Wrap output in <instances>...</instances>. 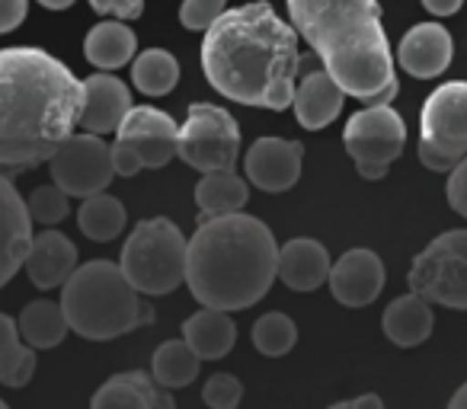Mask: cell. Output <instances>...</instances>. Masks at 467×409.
<instances>
[{"mask_svg":"<svg viewBox=\"0 0 467 409\" xmlns=\"http://www.w3.org/2000/svg\"><path fill=\"white\" fill-rule=\"evenodd\" d=\"M298 67V29L288 26L266 0L224 10L202 39V71L231 103L288 109Z\"/></svg>","mask_w":467,"mask_h":409,"instance_id":"obj_1","label":"cell"},{"mask_svg":"<svg viewBox=\"0 0 467 409\" xmlns=\"http://www.w3.org/2000/svg\"><path fill=\"white\" fill-rule=\"evenodd\" d=\"M80 80L33 46L0 48V169L46 163L78 128Z\"/></svg>","mask_w":467,"mask_h":409,"instance_id":"obj_2","label":"cell"},{"mask_svg":"<svg viewBox=\"0 0 467 409\" xmlns=\"http://www.w3.org/2000/svg\"><path fill=\"white\" fill-rule=\"evenodd\" d=\"M279 243L254 215L205 218L186 243V281L202 307L247 311L275 281Z\"/></svg>","mask_w":467,"mask_h":409,"instance_id":"obj_3","label":"cell"},{"mask_svg":"<svg viewBox=\"0 0 467 409\" xmlns=\"http://www.w3.org/2000/svg\"><path fill=\"white\" fill-rule=\"evenodd\" d=\"M292 26L346 97L365 99L394 77L378 0H285Z\"/></svg>","mask_w":467,"mask_h":409,"instance_id":"obj_4","label":"cell"},{"mask_svg":"<svg viewBox=\"0 0 467 409\" xmlns=\"http://www.w3.org/2000/svg\"><path fill=\"white\" fill-rule=\"evenodd\" d=\"M61 311L67 326L93 343L119 339L150 320V311L141 304L119 262L109 260H93L67 275L61 285Z\"/></svg>","mask_w":467,"mask_h":409,"instance_id":"obj_5","label":"cell"},{"mask_svg":"<svg viewBox=\"0 0 467 409\" xmlns=\"http://www.w3.org/2000/svg\"><path fill=\"white\" fill-rule=\"evenodd\" d=\"M186 243L170 218H148L129 234L119 269L138 294L161 298L186 281Z\"/></svg>","mask_w":467,"mask_h":409,"instance_id":"obj_6","label":"cell"},{"mask_svg":"<svg viewBox=\"0 0 467 409\" xmlns=\"http://www.w3.org/2000/svg\"><path fill=\"white\" fill-rule=\"evenodd\" d=\"M410 291L448 311H467V230H445L410 266Z\"/></svg>","mask_w":467,"mask_h":409,"instance_id":"obj_7","label":"cell"},{"mask_svg":"<svg viewBox=\"0 0 467 409\" xmlns=\"http://www.w3.org/2000/svg\"><path fill=\"white\" fill-rule=\"evenodd\" d=\"M176 157L199 173L234 169V163L241 157V128H237L231 112L221 106L192 103L186 112V122L180 125Z\"/></svg>","mask_w":467,"mask_h":409,"instance_id":"obj_8","label":"cell"},{"mask_svg":"<svg viewBox=\"0 0 467 409\" xmlns=\"http://www.w3.org/2000/svg\"><path fill=\"white\" fill-rule=\"evenodd\" d=\"M346 154L356 160L362 179H384L390 163L400 157L407 144V125L394 112V106H365L356 116H349L343 131Z\"/></svg>","mask_w":467,"mask_h":409,"instance_id":"obj_9","label":"cell"},{"mask_svg":"<svg viewBox=\"0 0 467 409\" xmlns=\"http://www.w3.org/2000/svg\"><path fill=\"white\" fill-rule=\"evenodd\" d=\"M48 169L52 179L67 199H87L93 192H103L112 182L116 169H112V154L103 135H90L80 131L71 135L52 157H48Z\"/></svg>","mask_w":467,"mask_h":409,"instance_id":"obj_10","label":"cell"},{"mask_svg":"<svg viewBox=\"0 0 467 409\" xmlns=\"http://www.w3.org/2000/svg\"><path fill=\"white\" fill-rule=\"evenodd\" d=\"M420 128V141L454 157L467 154V80H448L429 93Z\"/></svg>","mask_w":467,"mask_h":409,"instance_id":"obj_11","label":"cell"},{"mask_svg":"<svg viewBox=\"0 0 467 409\" xmlns=\"http://www.w3.org/2000/svg\"><path fill=\"white\" fill-rule=\"evenodd\" d=\"M116 141L129 144L144 169H161L176 157L180 125L154 106H131L116 128Z\"/></svg>","mask_w":467,"mask_h":409,"instance_id":"obj_12","label":"cell"},{"mask_svg":"<svg viewBox=\"0 0 467 409\" xmlns=\"http://www.w3.org/2000/svg\"><path fill=\"white\" fill-rule=\"evenodd\" d=\"M301 157L305 148L285 138H260L244 157L247 179L263 192H285L301 179Z\"/></svg>","mask_w":467,"mask_h":409,"instance_id":"obj_13","label":"cell"},{"mask_svg":"<svg viewBox=\"0 0 467 409\" xmlns=\"http://www.w3.org/2000/svg\"><path fill=\"white\" fill-rule=\"evenodd\" d=\"M33 243V218L14 179L0 173V288L23 269Z\"/></svg>","mask_w":467,"mask_h":409,"instance_id":"obj_14","label":"cell"},{"mask_svg":"<svg viewBox=\"0 0 467 409\" xmlns=\"http://www.w3.org/2000/svg\"><path fill=\"white\" fill-rule=\"evenodd\" d=\"M131 109V93L109 71H99L93 77L80 80V116L78 128L90 135H112L122 125L125 112Z\"/></svg>","mask_w":467,"mask_h":409,"instance_id":"obj_15","label":"cell"},{"mask_svg":"<svg viewBox=\"0 0 467 409\" xmlns=\"http://www.w3.org/2000/svg\"><path fill=\"white\" fill-rule=\"evenodd\" d=\"M327 285L343 307H368L384 288L381 256L371 250H349L330 266Z\"/></svg>","mask_w":467,"mask_h":409,"instance_id":"obj_16","label":"cell"},{"mask_svg":"<svg viewBox=\"0 0 467 409\" xmlns=\"http://www.w3.org/2000/svg\"><path fill=\"white\" fill-rule=\"evenodd\" d=\"M451 58H454V42L448 36V29L439 26V23H420V26H413L400 39V48H397L400 67L416 80H429L445 74Z\"/></svg>","mask_w":467,"mask_h":409,"instance_id":"obj_17","label":"cell"},{"mask_svg":"<svg viewBox=\"0 0 467 409\" xmlns=\"http://www.w3.org/2000/svg\"><path fill=\"white\" fill-rule=\"evenodd\" d=\"M26 275L39 291H52L67 281V275L78 269V247L61 230H42L29 243V253L23 260Z\"/></svg>","mask_w":467,"mask_h":409,"instance_id":"obj_18","label":"cell"},{"mask_svg":"<svg viewBox=\"0 0 467 409\" xmlns=\"http://www.w3.org/2000/svg\"><path fill=\"white\" fill-rule=\"evenodd\" d=\"M330 253L324 243L311 237H295L285 247H279V262H275V279L285 281L292 291H317L330 275Z\"/></svg>","mask_w":467,"mask_h":409,"instance_id":"obj_19","label":"cell"},{"mask_svg":"<svg viewBox=\"0 0 467 409\" xmlns=\"http://www.w3.org/2000/svg\"><path fill=\"white\" fill-rule=\"evenodd\" d=\"M93 409H173L176 400L144 371H122L93 394Z\"/></svg>","mask_w":467,"mask_h":409,"instance_id":"obj_20","label":"cell"},{"mask_svg":"<svg viewBox=\"0 0 467 409\" xmlns=\"http://www.w3.org/2000/svg\"><path fill=\"white\" fill-rule=\"evenodd\" d=\"M343 87L330 77L327 71H314L307 74L301 84H295V118H298L301 128L307 131H320L339 116L343 109Z\"/></svg>","mask_w":467,"mask_h":409,"instance_id":"obj_21","label":"cell"},{"mask_svg":"<svg viewBox=\"0 0 467 409\" xmlns=\"http://www.w3.org/2000/svg\"><path fill=\"white\" fill-rule=\"evenodd\" d=\"M432 304L416 291L394 298L381 317L384 336L394 345H400V349H413V345L426 343L432 336Z\"/></svg>","mask_w":467,"mask_h":409,"instance_id":"obj_22","label":"cell"},{"mask_svg":"<svg viewBox=\"0 0 467 409\" xmlns=\"http://www.w3.org/2000/svg\"><path fill=\"white\" fill-rule=\"evenodd\" d=\"M182 339L192 345V352L202 362H218L237 343V326H234L231 313L218 311V307H202L199 313L182 323Z\"/></svg>","mask_w":467,"mask_h":409,"instance_id":"obj_23","label":"cell"},{"mask_svg":"<svg viewBox=\"0 0 467 409\" xmlns=\"http://www.w3.org/2000/svg\"><path fill=\"white\" fill-rule=\"evenodd\" d=\"M138 52V36L131 26H125V20H106L87 33L84 39V55L93 67L99 71H119L125 67Z\"/></svg>","mask_w":467,"mask_h":409,"instance_id":"obj_24","label":"cell"},{"mask_svg":"<svg viewBox=\"0 0 467 409\" xmlns=\"http://www.w3.org/2000/svg\"><path fill=\"white\" fill-rule=\"evenodd\" d=\"M250 199L247 179L234 173V169H208L202 173L199 186H195V205H199L202 218H218L241 211Z\"/></svg>","mask_w":467,"mask_h":409,"instance_id":"obj_25","label":"cell"},{"mask_svg":"<svg viewBox=\"0 0 467 409\" xmlns=\"http://www.w3.org/2000/svg\"><path fill=\"white\" fill-rule=\"evenodd\" d=\"M202 358L192 352V345L186 339H170L150 358V377L157 381V387L163 390H180L199 377Z\"/></svg>","mask_w":467,"mask_h":409,"instance_id":"obj_26","label":"cell"},{"mask_svg":"<svg viewBox=\"0 0 467 409\" xmlns=\"http://www.w3.org/2000/svg\"><path fill=\"white\" fill-rule=\"evenodd\" d=\"M16 326H20L23 343L33 345V349H55L67 336V330H71L65 320V311L55 301H33V304H26Z\"/></svg>","mask_w":467,"mask_h":409,"instance_id":"obj_27","label":"cell"},{"mask_svg":"<svg viewBox=\"0 0 467 409\" xmlns=\"http://www.w3.org/2000/svg\"><path fill=\"white\" fill-rule=\"evenodd\" d=\"M125 221H129L125 205L116 195H106V189L103 192L87 195L78 211V224H80V230H84V237H90V240H97V243L116 240L125 230Z\"/></svg>","mask_w":467,"mask_h":409,"instance_id":"obj_28","label":"cell"},{"mask_svg":"<svg viewBox=\"0 0 467 409\" xmlns=\"http://www.w3.org/2000/svg\"><path fill=\"white\" fill-rule=\"evenodd\" d=\"M180 80V65L163 48H148L138 58H131V84L144 97H167Z\"/></svg>","mask_w":467,"mask_h":409,"instance_id":"obj_29","label":"cell"},{"mask_svg":"<svg viewBox=\"0 0 467 409\" xmlns=\"http://www.w3.org/2000/svg\"><path fill=\"white\" fill-rule=\"evenodd\" d=\"M295 343H298V326H295L292 317H285V313H279V311L263 313L254 323V345L260 355L279 358V355H285V352H292Z\"/></svg>","mask_w":467,"mask_h":409,"instance_id":"obj_30","label":"cell"},{"mask_svg":"<svg viewBox=\"0 0 467 409\" xmlns=\"http://www.w3.org/2000/svg\"><path fill=\"white\" fill-rule=\"evenodd\" d=\"M26 209H29V218H33V221L52 228V224L65 221L67 211H71V205H67V195L52 182V186L33 189V195L26 199Z\"/></svg>","mask_w":467,"mask_h":409,"instance_id":"obj_31","label":"cell"},{"mask_svg":"<svg viewBox=\"0 0 467 409\" xmlns=\"http://www.w3.org/2000/svg\"><path fill=\"white\" fill-rule=\"evenodd\" d=\"M36 374V349L33 345H10L0 355V383L4 387H26Z\"/></svg>","mask_w":467,"mask_h":409,"instance_id":"obj_32","label":"cell"},{"mask_svg":"<svg viewBox=\"0 0 467 409\" xmlns=\"http://www.w3.org/2000/svg\"><path fill=\"white\" fill-rule=\"evenodd\" d=\"M244 396V383L234 374H212L202 390V400L212 409H234Z\"/></svg>","mask_w":467,"mask_h":409,"instance_id":"obj_33","label":"cell"},{"mask_svg":"<svg viewBox=\"0 0 467 409\" xmlns=\"http://www.w3.org/2000/svg\"><path fill=\"white\" fill-rule=\"evenodd\" d=\"M227 0H182L180 23L189 33H205L221 14H224Z\"/></svg>","mask_w":467,"mask_h":409,"instance_id":"obj_34","label":"cell"},{"mask_svg":"<svg viewBox=\"0 0 467 409\" xmlns=\"http://www.w3.org/2000/svg\"><path fill=\"white\" fill-rule=\"evenodd\" d=\"M448 205H451L461 218H467V154L461 157L451 173H448Z\"/></svg>","mask_w":467,"mask_h":409,"instance_id":"obj_35","label":"cell"},{"mask_svg":"<svg viewBox=\"0 0 467 409\" xmlns=\"http://www.w3.org/2000/svg\"><path fill=\"white\" fill-rule=\"evenodd\" d=\"M90 7L103 16H116V20H138L144 14V0H90Z\"/></svg>","mask_w":467,"mask_h":409,"instance_id":"obj_36","label":"cell"},{"mask_svg":"<svg viewBox=\"0 0 467 409\" xmlns=\"http://www.w3.org/2000/svg\"><path fill=\"white\" fill-rule=\"evenodd\" d=\"M420 160H422V167L432 169V173H451L454 163H458L461 157L445 154V150H439V148H432V144L420 141Z\"/></svg>","mask_w":467,"mask_h":409,"instance_id":"obj_37","label":"cell"},{"mask_svg":"<svg viewBox=\"0 0 467 409\" xmlns=\"http://www.w3.org/2000/svg\"><path fill=\"white\" fill-rule=\"evenodd\" d=\"M29 14V0H0V36L14 33Z\"/></svg>","mask_w":467,"mask_h":409,"instance_id":"obj_38","label":"cell"},{"mask_svg":"<svg viewBox=\"0 0 467 409\" xmlns=\"http://www.w3.org/2000/svg\"><path fill=\"white\" fill-rule=\"evenodd\" d=\"M109 154H112V169H116V176H135L138 169H144L141 160H138V154L129 148V144L116 141L109 148Z\"/></svg>","mask_w":467,"mask_h":409,"instance_id":"obj_39","label":"cell"},{"mask_svg":"<svg viewBox=\"0 0 467 409\" xmlns=\"http://www.w3.org/2000/svg\"><path fill=\"white\" fill-rule=\"evenodd\" d=\"M397 93H400V80L397 77H390L388 84L381 87V90H375L371 97H365V99H358V103H365V106H390L397 99Z\"/></svg>","mask_w":467,"mask_h":409,"instance_id":"obj_40","label":"cell"},{"mask_svg":"<svg viewBox=\"0 0 467 409\" xmlns=\"http://www.w3.org/2000/svg\"><path fill=\"white\" fill-rule=\"evenodd\" d=\"M20 343V326H16L14 317H7V313H0V355L10 349V345Z\"/></svg>","mask_w":467,"mask_h":409,"instance_id":"obj_41","label":"cell"},{"mask_svg":"<svg viewBox=\"0 0 467 409\" xmlns=\"http://www.w3.org/2000/svg\"><path fill=\"white\" fill-rule=\"evenodd\" d=\"M461 4H464V0H422V7L432 16H454L461 10Z\"/></svg>","mask_w":467,"mask_h":409,"instance_id":"obj_42","label":"cell"},{"mask_svg":"<svg viewBox=\"0 0 467 409\" xmlns=\"http://www.w3.org/2000/svg\"><path fill=\"white\" fill-rule=\"evenodd\" d=\"M381 409L384 403H381V396H375V394H362V396H356V400H343V403H333V409Z\"/></svg>","mask_w":467,"mask_h":409,"instance_id":"obj_43","label":"cell"},{"mask_svg":"<svg viewBox=\"0 0 467 409\" xmlns=\"http://www.w3.org/2000/svg\"><path fill=\"white\" fill-rule=\"evenodd\" d=\"M451 409H467V383L451 396Z\"/></svg>","mask_w":467,"mask_h":409,"instance_id":"obj_44","label":"cell"},{"mask_svg":"<svg viewBox=\"0 0 467 409\" xmlns=\"http://www.w3.org/2000/svg\"><path fill=\"white\" fill-rule=\"evenodd\" d=\"M39 4H42L46 10H67V7L74 4V0H39Z\"/></svg>","mask_w":467,"mask_h":409,"instance_id":"obj_45","label":"cell"},{"mask_svg":"<svg viewBox=\"0 0 467 409\" xmlns=\"http://www.w3.org/2000/svg\"><path fill=\"white\" fill-rule=\"evenodd\" d=\"M4 406H7V403H4V400H0V409H4Z\"/></svg>","mask_w":467,"mask_h":409,"instance_id":"obj_46","label":"cell"}]
</instances>
